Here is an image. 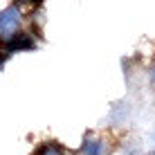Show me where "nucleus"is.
<instances>
[{"mask_svg": "<svg viewBox=\"0 0 155 155\" xmlns=\"http://www.w3.org/2000/svg\"><path fill=\"white\" fill-rule=\"evenodd\" d=\"M36 47V38L34 34H29V31H14V34L5 36V38H0V52H5L7 56L16 54V52H29Z\"/></svg>", "mask_w": 155, "mask_h": 155, "instance_id": "1", "label": "nucleus"}, {"mask_svg": "<svg viewBox=\"0 0 155 155\" xmlns=\"http://www.w3.org/2000/svg\"><path fill=\"white\" fill-rule=\"evenodd\" d=\"M108 153V144L97 135H85L79 146V155H106Z\"/></svg>", "mask_w": 155, "mask_h": 155, "instance_id": "3", "label": "nucleus"}, {"mask_svg": "<svg viewBox=\"0 0 155 155\" xmlns=\"http://www.w3.org/2000/svg\"><path fill=\"white\" fill-rule=\"evenodd\" d=\"M7 58H9V56H7V54H5V52H0V68H2V65H5V61H7Z\"/></svg>", "mask_w": 155, "mask_h": 155, "instance_id": "6", "label": "nucleus"}, {"mask_svg": "<svg viewBox=\"0 0 155 155\" xmlns=\"http://www.w3.org/2000/svg\"><path fill=\"white\" fill-rule=\"evenodd\" d=\"M148 81H151V85L155 88V63H153L151 68H148Z\"/></svg>", "mask_w": 155, "mask_h": 155, "instance_id": "5", "label": "nucleus"}, {"mask_svg": "<svg viewBox=\"0 0 155 155\" xmlns=\"http://www.w3.org/2000/svg\"><path fill=\"white\" fill-rule=\"evenodd\" d=\"M20 25H23V12L18 5H9V7L0 9V38L18 31Z\"/></svg>", "mask_w": 155, "mask_h": 155, "instance_id": "2", "label": "nucleus"}, {"mask_svg": "<svg viewBox=\"0 0 155 155\" xmlns=\"http://www.w3.org/2000/svg\"><path fill=\"white\" fill-rule=\"evenodd\" d=\"M34 155H68V151L63 148V144H58L54 140H50V142H43L38 148H36V153Z\"/></svg>", "mask_w": 155, "mask_h": 155, "instance_id": "4", "label": "nucleus"}]
</instances>
